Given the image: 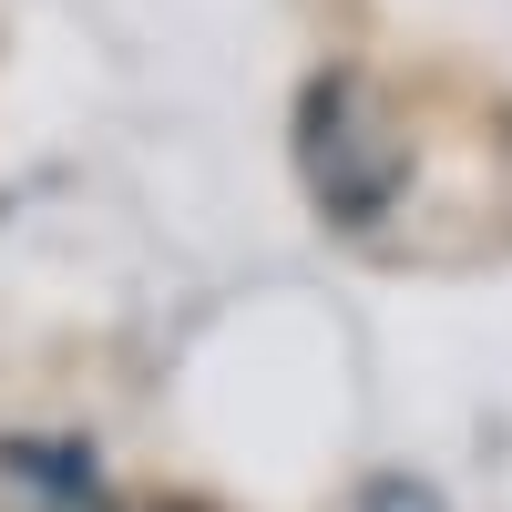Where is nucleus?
<instances>
[{
  "label": "nucleus",
  "mask_w": 512,
  "mask_h": 512,
  "mask_svg": "<svg viewBox=\"0 0 512 512\" xmlns=\"http://www.w3.org/2000/svg\"><path fill=\"white\" fill-rule=\"evenodd\" d=\"M369 512H431V492H400V482H379V492H369Z\"/></svg>",
  "instance_id": "f03ea898"
},
{
  "label": "nucleus",
  "mask_w": 512,
  "mask_h": 512,
  "mask_svg": "<svg viewBox=\"0 0 512 512\" xmlns=\"http://www.w3.org/2000/svg\"><path fill=\"white\" fill-rule=\"evenodd\" d=\"M297 164H308V195L328 205L338 226H369L379 205L400 195V134L390 113H379V93L359 72H328L308 82V103H297Z\"/></svg>",
  "instance_id": "f257e3e1"
}]
</instances>
